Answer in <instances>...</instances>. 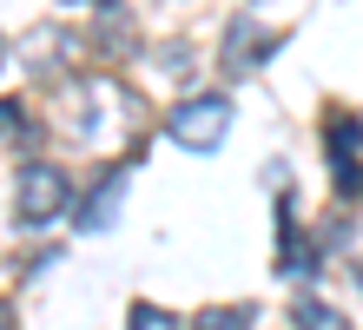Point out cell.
Masks as SVG:
<instances>
[{"instance_id": "6da1fadb", "label": "cell", "mask_w": 363, "mask_h": 330, "mask_svg": "<svg viewBox=\"0 0 363 330\" xmlns=\"http://www.w3.org/2000/svg\"><path fill=\"white\" fill-rule=\"evenodd\" d=\"M139 126H145V106L125 93L119 79H86V93H79V106H73V132L93 152H125Z\"/></svg>"}, {"instance_id": "7a4b0ae2", "label": "cell", "mask_w": 363, "mask_h": 330, "mask_svg": "<svg viewBox=\"0 0 363 330\" xmlns=\"http://www.w3.org/2000/svg\"><path fill=\"white\" fill-rule=\"evenodd\" d=\"M231 119H238V106H231L225 93H185L172 106V119H165V132H172L185 152H218Z\"/></svg>"}, {"instance_id": "3957f363", "label": "cell", "mask_w": 363, "mask_h": 330, "mask_svg": "<svg viewBox=\"0 0 363 330\" xmlns=\"http://www.w3.org/2000/svg\"><path fill=\"white\" fill-rule=\"evenodd\" d=\"M13 205H20V225H53L60 211L73 205V179L60 165H20V185H13Z\"/></svg>"}, {"instance_id": "277c9868", "label": "cell", "mask_w": 363, "mask_h": 330, "mask_svg": "<svg viewBox=\"0 0 363 330\" xmlns=\"http://www.w3.org/2000/svg\"><path fill=\"white\" fill-rule=\"evenodd\" d=\"M20 60L33 66V79H60V73H73V66L86 60V33H73V27H33L27 40H20Z\"/></svg>"}, {"instance_id": "5b68a950", "label": "cell", "mask_w": 363, "mask_h": 330, "mask_svg": "<svg viewBox=\"0 0 363 330\" xmlns=\"http://www.w3.org/2000/svg\"><path fill=\"white\" fill-rule=\"evenodd\" d=\"M324 145H330V172H337V192L357 198L363 192V119L357 113H324Z\"/></svg>"}, {"instance_id": "8992f818", "label": "cell", "mask_w": 363, "mask_h": 330, "mask_svg": "<svg viewBox=\"0 0 363 330\" xmlns=\"http://www.w3.org/2000/svg\"><path fill=\"white\" fill-rule=\"evenodd\" d=\"M277 47H284V33H264L258 20H231L225 27V73H258L264 60H277Z\"/></svg>"}, {"instance_id": "52a82bcc", "label": "cell", "mask_w": 363, "mask_h": 330, "mask_svg": "<svg viewBox=\"0 0 363 330\" xmlns=\"http://www.w3.org/2000/svg\"><path fill=\"white\" fill-rule=\"evenodd\" d=\"M125 185H133V165H106V179L86 192V205H79V231H113L119 225V205H125Z\"/></svg>"}, {"instance_id": "ba28073f", "label": "cell", "mask_w": 363, "mask_h": 330, "mask_svg": "<svg viewBox=\"0 0 363 330\" xmlns=\"http://www.w3.org/2000/svg\"><path fill=\"white\" fill-rule=\"evenodd\" d=\"M291 205L297 198H284V205H277V277H317V245L304 231H291Z\"/></svg>"}, {"instance_id": "9c48e42d", "label": "cell", "mask_w": 363, "mask_h": 330, "mask_svg": "<svg viewBox=\"0 0 363 330\" xmlns=\"http://www.w3.org/2000/svg\"><path fill=\"white\" fill-rule=\"evenodd\" d=\"M86 47H99L106 60H125V53L139 47V33H133V13H125L119 0H99V33L86 40Z\"/></svg>"}, {"instance_id": "30bf717a", "label": "cell", "mask_w": 363, "mask_h": 330, "mask_svg": "<svg viewBox=\"0 0 363 330\" xmlns=\"http://www.w3.org/2000/svg\"><path fill=\"white\" fill-rule=\"evenodd\" d=\"M291 330H350V317L324 297H297L291 304Z\"/></svg>"}, {"instance_id": "8fae6325", "label": "cell", "mask_w": 363, "mask_h": 330, "mask_svg": "<svg viewBox=\"0 0 363 330\" xmlns=\"http://www.w3.org/2000/svg\"><path fill=\"white\" fill-rule=\"evenodd\" d=\"M27 145L33 152V106L27 99H0V145Z\"/></svg>"}, {"instance_id": "7c38bea8", "label": "cell", "mask_w": 363, "mask_h": 330, "mask_svg": "<svg viewBox=\"0 0 363 330\" xmlns=\"http://www.w3.org/2000/svg\"><path fill=\"white\" fill-rule=\"evenodd\" d=\"M191 330H251V304H211L191 317Z\"/></svg>"}, {"instance_id": "4fadbf2b", "label": "cell", "mask_w": 363, "mask_h": 330, "mask_svg": "<svg viewBox=\"0 0 363 330\" xmlns=\"http://www.w3.org/2000/svg\"><path fill=\"white\" fill-rule=\"evenodd\" d=\"M125 330H179V317L165 311V304H133V317H125Z\"/></svg>"}, {"instance_id": "5bb4252c", "label": "cell", "mask_w": 363, "mask_h": 330, "mask_svg": "<svg viewBox=\"0 0 363 330\" xmlns=\"http://www.w3.org/2000/svg\"><path fill=\"white\" fill-rule=\"evenodd\" d=\"M0 330H13V311H7V304H0Z\"/></svg>"}, {"instance_id": "9a60e30c", "label": "cell", "mask_w": 363, "mask_h": 330, "mask_svg": "<svg viewBox=\"0 0 363 330\" xmlns=\"http://www.w3.org/2000/svg\"><path fill=\"white\" fill-rule=\"evenodd\" d=\"M67 7H99V0H67Z\"/></svg>"}, {"instance_id": "2e32d148", "label": "cell", "mask_w": 363, "mask_h": 330, "mask_svg": "<svg viewBox=\"0 0 363 330\" xmlns=\"http://www.w3.org/2000/svg\"><path fill=\"white\" fill-rule=\"evenodd\" d=\"M251 7H277V0H251Z\"/></svg>"}, {"instance_id": "e0dca14e", "label": "cell", "mask_w": 363, "mask_h": 330, "mask_svg": "<svg viewBox=\"0 0 363 330\" xmlns=\"http://www.w3.org/2000/svg\"><path fill=\"white\" fill-rule=\"evenodd\" d=\"M0 60H7V47H0Z\"/></svg>"}]
</instances>
